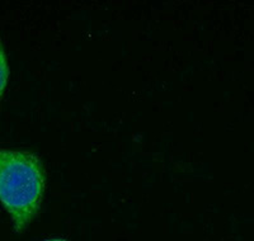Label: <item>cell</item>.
Segmentation results:
<instances>
[{
  "instance_id": "1",
  "label": "cell",
  "mask_w": 254,
  "mask_h": 241,
  "mask_svg": "<svg viewBox=\"0 0 254 241\" xmlns=\"http://www.w3.org/2000/svg\"><path fill=\"white\" fill-rule=\"evenodd\" d=\"M44 189V165L35 154L0 149V202L17 233H22L37 215Z\"/></svg>"
},
{
  "instance_id": "2",
  "label": "cell",
  "mask_w": 254,
  "mask_h": 241,
  "mask_svg": "<svg viewBox=\"0 0 254 241\" xmlns=\"http://www.w3.org/2000/svg\"><path fill=\"white\" fill-rule=\"evenodd\" d=\"M8 78H9V67L8 62H6L5 54H4L3 45H1V41H0V101L3 98L4 90L6 88V84H8Z\"/></svg>"
},
{
  "instance_id": "3",
  "label": "cell",
  "mask_w": 254,
  "mask_h": 241,
  "mask_svg": "<svg viewBox=\"0 0 254 241\" xmlns=\"http://www.w3.org/2000/svg\"><path fill=\"white\" fill-rule=\"evenodd\" d=\"M47 241H65V240H61V239H52V240H47Z\"/></svg>"
}]
</instances>
